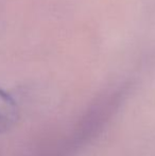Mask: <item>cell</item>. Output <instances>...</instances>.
Masks as SVG:
<instances>
[{
  "mask_svg": "<svg viewBox=\"0 0 155 156\" xmlns=\"http://www.w3.org/2000/svg\"><path fill=\"white\" fill-rule=\"evenodd\" d=\"M19 119V108L15 100L0 88V135L8 133Z\"/></svg>",
  "mask_w": 155,
  "mask_h": 156,
  "instance_id": "6da1fadb",
  "label": "cell"
}]
</instances>
